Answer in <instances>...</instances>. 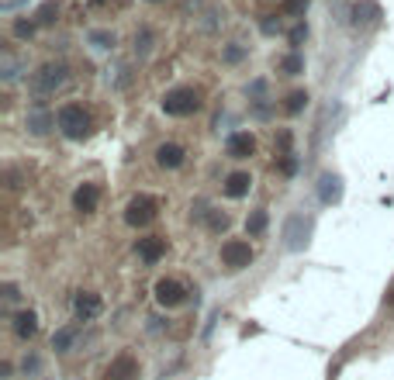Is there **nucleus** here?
<instances>
[{"mask_svg": "<svg viewBox=\"0 0 394 380\" xmlns=\"http://www.w3.org/2000/svg\"><path fill=\"white\" fill-rule=\"evenodd\" d=\"M70 80V66L66 63H42L39 70L32 73V93L35 97H49V93H56V90H63Z\"/></svg>", "mask_w": 394, "mask_h": 380, "instance_id": "obj_1", "label": "nucleus"}, {"mask_svg": "<svg viewBox=\"0 0 394 380\" xmlns=\"http://www.w3.org/2000/svg\"><path fill=\"white\" fill-rule=\"evenodd\" d=\"M197 107H201V93L194 86H173V90L163 93V111L173 114V118H187Z\"/></svg>", "mask_w": 394, "mask_h": 380, "instance_id": "obj_2", "label": "nucleus"}, {"mask_svg": "<svg viewBox=\"0 0 394 380\" xmlns=\"http://www.w3.org/2000/svg\"><path fill=\"white\" fill-rule=\"evenodd\" d=\"M56 125L66 138H83L90 131V114L83 111V104H63L56 114Z\"/></svg>", "mask_w": 394, "mask_h": 380, "instance_id": "obj_3", "label": "nucleus"}, {"mask_svg": "<svg viewBox=\"0 0 394 380\" xmlns=\"http://www.w3.org/2000/svg\"><path fill=\"white\" fill-rule=\"evenodd\" d=\"M156 214H159V201L153 194H135V197L128 201V208H125V221H128L132 228H146Z\"/></svg>", "mask_w": 394, "mask_h": 380, "instance_id": "obj_4", "label": "nucleus"}, {"mask_svg": "<svg viewBox=\"0 0 394 380\" xmlns=\"http://www.w3.org/2000/svg\"><path fill=\"white\" fill-rule=\"evenodd\" d=\"M153 294H156L159 308H180V304L187 301V287H184L177 277H163V280H156Z\"/></svg>", "mask_w": 394, "mask_h": 380, "instance_id": "obj_5", "label": "nucleus"}, {"mask_svg": "<svg viewBox=\"0 0 394 380\" xmlns=\"http://www.w3.org/2000/svg\"><path fill=\"white\" fill-rule=\"evenodd\" d=\"M222 263H225L229 270H246V266L253 263V246H249L246 239H229V242L222 246Z\"/></svg>", "mask_w": 394, "mask_h": 380, "instance_id": "obj_6", "label": "nucleus"}, {"mask_svg": "<svg viewBox=\"0 0 394 380\" xmlns=\"http://www.w3.org/2000/svg\"><path fill=\"white\" fill-rule=\"evenodd\" d=\"M135 256H139L146 266H153V263H159V259L166 256V239H163V235H142V239L135 242Z\"/></svg>", "mask_w": 394, "mask_h": 380, "instance_id": "obj_7", "label": "nucleus"}, {"mask_svg": "<svg viewBox=\"0 0 394 380\" xmlns=\"http://www.w3.org/2000/svg\"><path fill=\"white\" fill-rule=\"evenodd\" d=\"M139 374H142V367H139V360L132 353L115 356L111 367H108V380H139Z\"/></svg>", "mask_w": 394, "mask_h": 380, "instance_id": "obj_8", "label": "nucleus"}, {"mask_svg": "<svg viewBox=\"0 0 394 380\" xmlns=\"http://www.w3.org/2000/svg\"><path fill=\"white\" fill-rule=\"evenodd\" d=\"M284 239H287V249H305V242H308V221L301 218V214H291L287 218V225H284Z\"/></svg>", "mask_w": 394, "mask_h": 380, "instance_id": "obj_9", "label": "nucleus"}, {"mask_svg": "<svg viewBox=\"0 0 394 380\" xmlns=\"http://www.w3.org/2000/svg\"><path fill=\"white\" fill-rule=\"evenodd\" d=\"M97 204H101V187H97V183H80L77 194H73V211L94 214Z\"/></svg>", "mask_w": 394, "mask_h": 380, "instance_id": "obj_10", "label": "nucleus"}, {"mask_svg": "<svg viewBox=\"0 0 394 380\" xmlns=\"http://www.w3.org/2000/svg\"><path fill=\"white\" fill-rule=\"evenodd\" d=\"M101 294H94V291H80L73 297V315H77L80 322H90V318H97L101 315Z\"/></svg>", "mask_w": 394, "mask_h": 380, "instance_id": "obj_11", "label": "nucleus"}, {"mask_svg": "<svg viewBox=\"0 0 394 380\" xmlns=\"http://www.w3.org/2000/svg\"><path fill=\"white\" fill-rule=\"evenodd\" d=\"M156 163L163 169H180L187 163V149L177 142H163V145H156Z\"/></svg>", "mask_w": 394, "mask_h": 380, "instance_id": "obj_12", "label": "nucleus"}, {"mask_svg": "<svg viewBox=\"0 0 394 380\" xmlns=\"http://www.w3.org/2000/svg\"><path fill=\"white\" fill-rule=\"evenodd\" d=\"M225 152H229L232 159H249V156L256 152V138H253V131H236V135H229Z\"/></svg>", "mask_w": 394, "mask_h": 380, "instance_id": "obj_13", "label": "nucleus"}, {"mask_svg": "<svg viewBox=\"0 0 394 380\" xmlns=\"http://www.w3.org/2000/svg\"><path fill=\"white\" fill-rule=\"evenodd\" d=\"M52 125H56V114H49V111H45V104L35 100V107L28 111V131H32V135H45Z\"/></svg>", "mask_w": 394, "mask_h": 380, "instance_id": "obj_14", "label": "nucleus"}, {"mask_svg": "<svg viewBox=\"0 0 394 380\" xmlns=\"http://www.w3.org/2000/svg\"><path fill=\"white\" fill-rule=\"evenodd\" d=\"M249 187H253V176H249V173H229V176H225V183H222L225 197H232V201L246 197V194H249Z\"/></svg>", "mask_w": 394, "mask_h": 380, "instance_id": "obj_15", "label": "nucleus"}, {"mask_svg": "<svg viewBox=\"0 0 394 380\" xmlns=\"http://www.w3.org/2000/svg\"><path fill=\"white\" fill-rule=\"evenodd\" d=\"M11 325H14V336L18 339H32L39 332V315L35 311H18Z\"/></svg>", "mask_w": 394, "mask_h": 380, "instance_id": "obj_16", "label": "nucleus"}, {"mask_svg": "<svg viewBox=\"0 0 394 380\" xmlns=\"http://www.w3.org/2000/svg\"><path fill=\"white\" fill-rule=\"evenodd\" d=\"M318 183H322V187H318L322 201H325V204H339V197H343V180H339V176H332V173H325Z\"/></svg>", "mask_w": 394, "mask_h": 380, "instance_id": "obj_17", "label": "nucleus"}, {"mask_svg": "<svg viewBox=\"0 0 394 380\" xmlns=\"http://www.w3.org/2000/svg\"><path fill=\"white\" fill-rule=\"evenodd\" d=\"M18 73H21V59H18L11 48H4V52H0V77H4V84H14Z\"/></svg>", "mask_w": 394, "mask_h": 380, "instance_id": "obj_18", "label": "nucleus"}, {"mask_svg": "<svg viewBox=\"0 0 394 380\" xmlns=\"http://www.w3.org/2000/svg\"><path fill=\"white\" fill-rule=\"evenodd\" d=\"M77 339H80V329H77V325L56 329V336H52V349H56V353H70V349L77 346Z\"/></svg>", "mask_w": 394, "mask_h": 380, "instance_id": "obj_19", "label": "nucleus"}, {"mask_svg": "<svg viewBox=\"0 0 394 380\" xmlns=\"http://www.w3.org/2000/svg\"><path fill=\"white\" fill-rule=\"evenodd\" d=\"M353 21L356 25H377V21H381V7H377V4H370V0L356 4L353 7Z\"/></svg>", "mask_w": 394, "mask_h": 380, "instance_id": "obj_20", "label": "nucleus"}, {"mask_svg": "<svg viewBox=\"0 0 394 380\" xmlns=\"http://www.w3.org/2000/svg\"><path fill=\"white\" fill-rule=\"evenodd\" d=\"M305 104H308V93H305V90H294V93H287L284 111H287V114H301V111H305Z\"/></svg>", "mask_w": 394, "mask_h": 380, "instance_id": "obj_21", "label": "nucleus"}, {"mask_svg": "<svg viewBox=\"0 0 394 380\" xmlns=\"http://www.w3.org/2000/svg\"><path fill=\"white\" fill-rule=\"evenodd\" d=\"M56 18H59V4H56V0H45V4L39 7V14H35L39 25H52Z\"/></svg>", "mask_w": 394, "mask_h": 380, "instance_id": "obj_22", "label": "nucleus"}, {"mask_svg": "<svg viewBox=\"0 0 394 380\" xmlns=\"http://www.w3.org/2000/svg\"><path fill=\"white\" fill-rule=\"evenodd\" d=\"M246 228H249V235H263V228H267V211H253L246 218Z\"/></svg>", "mask_w": 394, "mask_h": 380, "instance_id": "obj_23", "label": "nucleus"}, {"mask_svg": "<svg viewBox=\"0 0 394 380\" xmlns=\"http://www.w3.org/2000/svg\"><path fill=\"white\" fill-rule=\"evenodd\" d=\"M204 218H208V228H211V232H225V228H229V218L222 211H208Z\"/></svg>", "mask_w": 394, "mask_h": 380, "instance_id": "obj_24", "label": "nucleus"}, {"mask_svg": "<svg viewBox=\"0 0 394 380\" xmlns=\"http://www.w3.org/2000/svg\"><path fill=\"white\" fill-rule=\"evenodd\" d=\"M280 70H284L287 77H298V73L305 70V63H301V55H287V59L280 63Z\"/></svg>", "mask_w": 394, "mask_h": 380, "instance_id": "obj_25", "label": "nucleus"}, {"mask_svg": "<svg viewBox=\"0 0 394 380\" xmlns=\"http://www.w3.org/2000/svg\"><path fill=\"white\" fill-rule=\"evenodd\" d=\"M35 28H39V21H14V35L18 39H32Z\"/></svg>", "mask_w": 394, "mask_h": 380, "instance_id": "obj_26", "label": "nucleus"}, {"mask_svg": "<svg viewBox=\"0 0 394 380\" xmlns=\"http://www.w3.org/2000/svg\"><path fill=\"white\" fill-rule=\"evenodd\" d=\"M308 11V0H284V14L287 18H298V14H305Z\"/></svg>", "mask_w": 394, "mask_h": 380, "instance_id": "obj_27", "label": "nucleus"}, {"mask_svg": "<svg viewBox=\"0 0 394 380\" xmlns=\"http://www.w3.org/2000/svg\"><path fill=\"white\" fill-rule=\"evenodd\" d=\"M135 48H139L142 55H146V52L153 48V32H149V28H142V32L135 35Z\"/></svg>", "mask_w": 394, "mask_h": 380, "instance_id": "obj_28", "label": "nucleus"}, {"mask_svg": "<svg viewBox=\"0 0 394 380\" xmlns=\"http://www.w3.org/2000/svg\"><path fill=\"white\" fill-rule=\"evenodd\" d=\"M18 297H21L18 284H11V280H7V284H4V311H11V304H14Z\"/></svg>", "mask_w": 394, "mask_h": 380, "instance_id": "obj_29", "label": "nucleus"}, {"mask_svg": "<svg viewBox=\"0 0 394 380\" xmlns=\"http://www.w3.org/2000/svg\"><path fill=\"white\" fill-rule=\"evenodd\" d=\"M90 42H97V48H111V45H115V35H108V32H94Z\"/></svg>", "mask_w": 394, "mask_h": 380, "instance_id": "obj_30", "label": "nucleus"}, {"mask_svg": "<svg viewBox=\"0 0 394 380\" xmlns=\"http://www.w3.org/2000/svg\"><path fill=\"white\" fill-rule=\"evenodd\" d=\"M305 39H308V28H305V25H294V32H291V45L298 48Z\"/></svg>", "mask_w": 394, "mask_h": 380, "instance_id": "obj_31", "label": "nucleus"}, {"mask_svg": "<svg viewBox=\"0 0 394 380\" xmlns=\"http://www.w3.org/2000/svg\"><path fill=\"white\" fill-rule=\"evenodd\" d=\"M239 59H242V48L239 45H229L225 48V63H239Z\"/></svg>", "mask_w": 394, "mask_h": 380, "instance_id": "obj_32", "label": "nucleus"}, {"mask_svg": "<svg viewBox=\"0 0 394 380\" xmlns=\"http://www.w3.org/2000/svg\"><path fill=\"white\" fill-rule=\"evenodd\" d=\"M35 370H39V360H35V356H32V360H25V374H35Z\"/></svg>", "mask_w": 394, "mask_h": 380, "instance_id": "obj_33", "label": "nucleus"}, {"mask_svg": "<svg viewBox=\"0 0 394 380\" xmlns=\"http://www.w3.org/2000/svg\"><path fill=\"white\" fill-rule=\"evenodd\" d=\"M111 0H90V7H108Z\"/></svg>", "mask_w": 394, "mask_h": 380, "instance_id": "obj_34", "label": "nucleus"}, {"mask_svg": "<svg viewBox=\"0 0 394 380\" xmlns=\"http://www.w3.org/2000/svg\"><path fill=\"white\" fill-rule=\"evenodd\" d=\"M391 308H394V294H391Z\"/></svg>", "mask_w": 394, "mask_h": 380, "instance_id": "obj_35", "label": "nucleus"}, {"mask_svg": "<svg viewBox=\"0 0 394 380\" xmlns=\"http://www.w3.org/2000/svg\"><path fill=\"white\" fill-rule=\"evenodd\" d=\"M153 4H159V0H153Z\"/></svg>", "mask_w": 394, "mask_h": 380, "instance_id": "obj_36", "label": "nucleus"}]
</instances>
